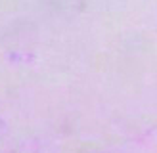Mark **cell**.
Returning <instances> with one entry per match:
<instances>
[{
  "label": "cell",
  "mask_w": 157,
  "mask_h": 153,
  "mask_svg": "<svg viewBox=\"0 0 157 153\" xmlns=\"http://www.w3.org/2000/svg\"><path fill=\"white\" fill-rule=\"evenodd\" d=\"M90 153H100V151H90Z\"/></svg>",
  "instance_id": "1"
}]
</instances>
